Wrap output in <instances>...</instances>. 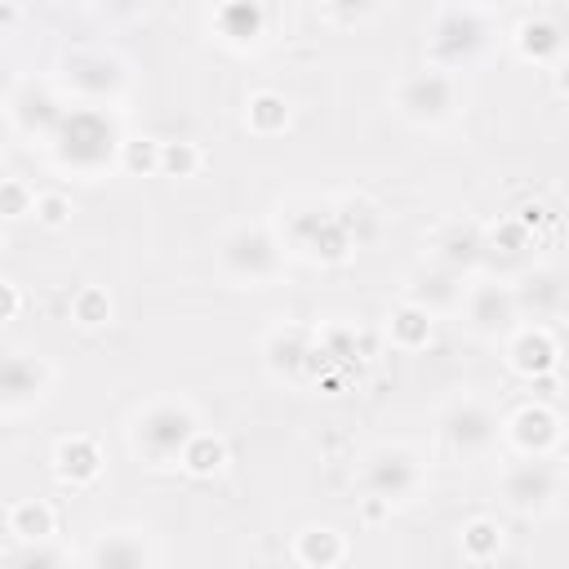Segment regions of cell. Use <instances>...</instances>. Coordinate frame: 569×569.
<instances>
[{"mask_svg": "<svg viewBox=\"0 0 569 569\" xmlns=\"http://www.w3.org/2000/svg\"><path fill=\"white\" fill-rule=\"evenodd\" d=\"M271 231L284 249V258H298V262H311V267H342L356 258L342 222H338V209H333V196H289L276 204L271 213Z\"/></svg>", "mask_w": 569, "mask_h": 569, "instance_id": "cell-1", "label": "cell"}, {"mask_svg": "<svg viewBox=\"0 0 569 569\" xmlns=\"http://www.w3.org/2000/svg\"><path fill=\"white\" fill-rule=\"evenodd\" d=\"M120 147H124V133H120V120L111 111L71 102L62 124L44 142V156L67 178H98V173L120 164Z\"/></svg>", "mask_w": 569, "mask_h": 569, "instance_id": "cell-2", "label": "cell"}, {"mask_svg": "<svg viewBox=\"0 0 569 569\" xmlns=\"http://www.w3.org/2000/svg\"><path fill=\"white\" fill-rule=\"evenodd\" d=\"M200 427H204L200 409L187 396H156L124 418V445L142 467L164 471V467L182 462V453Z\"/></svg>", "mask_w": 569, "mask_h": 569, "instance_id": "cell-3", "label": "cell"}, {"mask_svg": "<svg viewBox=\"0 0 569 569\" xmlns=\"http://www.w3.org/2000/svg\"><path fill=\"white\" fill-rule=\"evenodd\" d=\"M356 485H360L369 511L409 507L427 493V458L405 440H382L360 458Z\"/></svg>", "mask_w": 569, "mask_h": 569, "instance_id": "cell-4", "label": "cell"}, {"mask_svg": "<svg viewBox=\"0 0 569 569\" xmlns=\"http://www.w3.org/2000/svg\"><path fill=\"white\" fill-rule=\"evenodd\" d=\"M213 267L236 289H267L284 276L289 258L271 231V222H236L213 244Z\"/></svg>", "mask_w": 569, "mask_h": 569, "instance_id": "cell-5", "label": "cell"}, {"mask_svg": "<svg viewBox=\"0 0 569 569\" xmlns=\"http://www.w3.org/2000/svg\"><path fill=\"white\" fill-rule=\"evenodd\" d=\"M391 107L413 129H449L467 107V89L462 76L422 62L391 84Z\"/></svg>", "mask_w": 569, "mask_h": 569, "instance_id": "cell-6", "label": "cell"}, {"mask_svg": "<svg viewBox=\"0 0 569 569\" xmlns=\"http://www.w3.org/2000/svg\"><path fill=\"white\" fill-rule=\"evenodd\" d=\"M493 44V13L480 4H445L427 27V62L440 71H467Z\"/></svg>", "mask_w": 569, "mask_h": 569, "instance_id": "cell-7", "label": "cell"}, {"mask_svg": "<svg viewBox=\"0 0 569 569\" xmlns=\"http://www.w3.org/2000/svg\"><path fill=\"white\" fill-rule=\"evenodd\" d=\"M53 84L76 107H102V111H111L129 93V67L111 49H67L58 58Z\"/></svg>", "mask_w": 569, "mask_h": 569, "instance_id": "cell-8", "label": "cell"}, {"mask_svg": "<svg viewBox=\"0 0 569 569\" xmlns=\"http://www.w3.org/2000/svg\"><path fill=\"white\" fill-rule=\"evenodd\" d=\"M440 449L458 462H485L502 449V413L485 396H453L436 418Z\"/></svg>", "mask_w": 569, "mask_h": 569, "instance_id": "cell-9", "label": "cell"}, {"mask_svg": "<svg viewBox=\"0 0 569 569\" xmlns=\"http://www.w3.org/2000/svg\"><path fill=\"white\" fill-rule=\"evenodd\" d=\"M560 489H565V471L556 458H507L502 471H498V498L511 516H547L556 511L560 502Z\"/></svg>", "mask_w": 569, "mask_h": 569, "instance_id": "cell-10", "label": "cell"}, {"mask_svg": "<svg viewBox=\"0 0 569 569\" xmlns=\"http://www.w3.org/2000/svg\"><path fill=\"white\" fill-rule=\"evenodd\" d=\"M453 316L480 342H507V333L516 325H525L520 307H516V293H511V280H502V276H471L462 284V302H458Z\"/></svg>", "mask_w": 569, "mask_h": 569, "instance_id": "cell-11", "label": "cell"}, {"mask_svg": "<svg viewBox=\"0 0 569 569\" xmlns=\"http://www.w3.org/2000/svg\"><path fill=\"white\" fill-rule=\"evenodd\" d=\"M53 391V365L36 351H9L0 356V413L22 418L40 409Z\"/></svg>", "mask_w": 569, "mask_h": 569, "instance_id": "cell-12", "label": "cell"}, {"mask_svg": "<svg viewBox=\"0 0 569 569\" xmlns=\"http://www.w3.org/2000/svg\"><path fill=\"white\" fill-rule=\"evenodd\" d=\"M67 98H62V89L53 84V80H22L9 98H4V111H9V120H13V133H22V138H36L40 147L53 138V129L62 124V116H67Z\"/></svg>", "mask_w": 569, "mask_h": 569, "instance_id": "cell-13", "label": "cell"}, {"mask_svg": "<svg viewBox=\"0 0 569 569\" xmlns=\"http://www.w3.org/2000/svg\"><path fill=\"white\" fill-rule=\"evenodd\" d=\"M258 351H262V369L276 382L307 387L316 378V338L302 325H271L262 333V347Z\"/></svg>", "mask_w": 569, "mask_h": 569, "instance_id": "cell-14", "label": "cell"}, {"mask_svg": "<svg viewBox=\"0 0 569 569\" xmlns=\"http://www.w3.org/2000/svg\"><path fill=\"white\" fill-rule=\"evenodd\" d=\"M560 440H565V422L551 405L529 400V405H520L516 413L502 418V445L516 458H556Z\"/></svg>", "mask_w": 569, "mask_h": 569, "instance_id": "cell-15", "label": "cell"}, {"mask_svg": "<svg viewBox=\"0 0 569 569\" xmlns=\"http://www.w3.org/2000/svg\"><path fill=\"white\" fill-rule=\"evenodd\" d=\"M485 231L471 227V222H449L445 231L431 236L427 244V262L458 276V280H471V276H485Z\"/></svg>", "mask_w": 569, "mask_h": 569, "instance_id": "cell-16", "label": "cell"}, {"mask_svg": "<svg viewBox=\"0 0 569 569\" xmlns=\"http://www.w3.org/2000/svg\"><path fill=\"white\" fill-rule=\"evenodd\" d=\"M80 569H156V547H151L147 529L116 525V529H102L89 542Z\"/></svg>", "mask_w": 569, "mask_h": 569, "instance_id": "cell-17", "label": "cell"}, {"mask_svg": "<svg viewBox=\"0 0 569 569\" xmlns=\"http://www.w3.org/2000/svg\"><path fill=\"white\" fill-rule=\"evenodd\" d=\"M209 27L218 31L213 40L236 49V53H258L271 40V9L262 4H218L209 9Z\"/></svg>", "mask_w": 569, "mask_h": 569, "instance_id": "cell-18", "label": "cell"}, {"mask_svg": "<svg viewBox=\"0 0 569 569\" xmlns=\"http://www.w3.org/2000/svg\"><path fill=\"white\" fill-rule=\"evenodd\" d=\"M502 351H507L511 373H520V378H547V373L556 369V360H560L556 333H551L547 325H529V320L507 333Z\"/></svg>", "mask_w": 569, "mask_h": 569, "instance_id": "cell-19", "label": "cell"}, {"mask_svg": "<svg viewBox=\"0 0 569 569\" xmlns=\"http://www.w3.org/2000/svg\"><path fill=\"white\" fill-rule=\"evenodd\" d=\"M462 284H467V280H458V276H449V271L422 262V267H413V271L405 276V293H400V302L427 311L431 320H436V316H453L458 302H462Z\"/></svg>", "mask_w": 569, "mask_h": 569, "instance_id": "cell-20", "label": "cell"}, {"mask_svg": "<svg viewBox=\"0 0 569 569\" xmlns=\"http://www.w3.org/2000/svg\"><path fill=\"white\" fill-rule=\"evenodd\" d=\"M511 49L533 67H556L560 71V62H565V27H560V18L525 13L516 22V31H511Z\"/></svg>", "mask_w": 569, "mask_h": 569, "instance_id": "cell-21", "label": "cell"}, {"mask_svg": "<svg viewBox=\"0 0 569 569\" xmlns=\"http://www.w3.org/2000/svg\"><path fill=\"white\" fill-rule=\"evenodd\" d=\"M102 471H107V453H102V445H98L93 436L76 431V436H62V440L53 445V476H58L62 485L89 489V485L102 480Z\"/></svg>", "mask_w": 569, "mask_h": 569, "instance_id": "cell-22", "label": "cell"}, {"mask_svg": "<svg viewBox=\"0 0 569 569\" xmlns=\"http://www.w3.org/2000/svg\"><path fill=\"white\" fill-rule=\"evenodd\" d=\"M511 293H516L520 320L529 316V325H542V320H551V316L565 311V280H560L556 267H533V271H525V276L511 284Z\"/></svg>", "mask_w": 569, "mask_h": 569, "instance_id": "cell-23", "label": "cell"}, {"mask_svg": "<svg viewBox=\"0 0 569 569\" xmlns=\"http://www.w3.org/2000/svg\"><path fill=\"white\" fill-rule=\"evenodd\" d=\"M293 560L302 569H338L347 560V533L333 525H302L293 533Z\"/></svg>", "mask_w": 569, "mask_h": 569, "instance_id": "cell-24", "label": "cell"}, {"mask_svg": "<svg viewBox=\"0 0 569 569\" xmlns=\"http://www.w3.org/2000/svg\"><path fill=\"white\" fill-rule=\"evenodd\" d=\"M333 209H338V222H342V231H347V240H351V249H356V253H360V249H369V244L382 236V227H387L382 209H378L369 196H360V191L333 196Z\"/></svg>", "mask_w": 569, "mask_h": 569, "instance_id": "cell-25", "label": "cell"}, {"mask_svg": "<svg viewBox=\"0 0 569 569\" xmlns=\"http://www.w3.org/2000/svg\"><path fill=\"white\" fill-rule=\"evenodd\" d=\"M458 551H462V560H471V565L498 560V556L507 551V529H502V520H498V516H471V520H462V525H458Z\"/></svg>", "mask_w": 569, "mask_h": 569, "instance_id": "cell-26", "label": "cell"}, {"mask_svg": "<svg viewBox=\"0 0 569 569\" xmlns=\"http://www.w3.org/2000/svg\"><path fill=\"white\" fill-rule=\"evenodd\" d=\"M4 525H9L13 542H49L58 533V516H53V507L44 498H18V502H9Z\"/></svg>", "mask_w": 569, "mask_h": 569, "instance_id": "cell-27", "label": "cell"}, {"mask_svg": "<svg viewBox=\"0 0 569 569\" xmlns=\"http://www.w3.org/2000/svg\"><path fill=\"white\" fill-rule=\"evenodd\" d=\"M289 120H293V111H289V98H284V93H276V89H253V93L244 98V129H249L253 138H276V133L289 129Z\"/></svg>", "mask_w": 569, "mask_h": 569, "instance_id": "cell-28", "label": "cell"}, {"mask_svg": "<svg viewBox=\"0 0 569 569\" xmlns=\"http://www.w3.org/2000/svg\"><path fill=\"white\" fill-rule=\"evenodd\" d=\"M431 329H436V320H431L427 311L409 307V302H396V307L387 311V342H391L396 351H422V347L431 342Z\"/></svg>", "mask_w": 569, "mask_h": 569, "instance_id": "cell-29", "label": "cell"}, {"mask_svg": "<svg viewBox=\"0 0 569 569\" xmlns=\"http://www.w3.org/2000/svg\"><path fill=\"white\" fill-rule=\"evenodd\" d=\"M0 565L4 569H71L76 560L58 538H49V542H13Z\"/></svg>", "mask_w": 569, "mask_h": 569, "instance_id": "cell-30", "label": "cell"}, {"mask_svg": "<svg viewBox=\"0 0 569 569\" xmlns=\"http://www.w3.org/2000/svg\"><path fill=\"white\" fill-rule=\"evenodd\" d=\"M222 462H227V440H222L218 431H204V427H200L178 467H182L187 476H213Z\"/></svg>", "mask_w": 569, "mask_h": 569, "instance_id": "cell-31", "label": "cell"}, {"mask_svg": "<svg viewBox=\"0 0 569 569\" xmlns=\"http://www.w3.org/2000/svg\"><path fill=\"white\" fill-rule=\"evenodd\" d=\"M71 320H80L84 329L107 325V320H111V298H107V289H102V284L76 289V298H71Z\"/></svg>", "mask_w": 569, "mask_h": 569, "instance_id": "cell-32", "label": "cell"}, {"mask_svg": "<svg viewBox=\"0 0 569 569\" xmlns=\"http://www.w3.org/2000/svg\"><path fill=\"white\" fill-rule=\"evenodd\" d=\"M0 218L4 222L36 218V191L22 178H0Z\"/></svg>", "mask_w": 569, "mask_h": 569, "instance_id": "cell-33", "label": "cell"}, {"mask_svg": "<svg viewBox=\"0 0 569 569\" xmlns=\"http://www.w3.org/2000/svg\"><path fill=\"white\" fill-rule=\"evenodd\" d=\"M116 169H129V173H156L160 169V142L151 138H124L120 147V164Z\"/></svg>", "mask_w": 569, "mask_h": 569, "instance_id": "cell-34", "label": "cell"}, {"mask_svg": "<svg viewBox=\"0 0 569 569\" xmlns=\"http://www.w3.org/2000/svg\"><path fill=\"white\" fill-rule=\"evenodd\" d=\"M200 169V151L191 142H160V173L191 178Z\"/></svg>", "mask_w": 569, "mask_h": 569, "instance_id": "cell-35", "label": "cell"}, {"mask_svg": "<svg viewBox=\"0 0 569 569\" xmlns=\"http://www.w3.org/2000/svg\"><path fill=\"white\" fill-rule=\"evenodd\" d=\"M36 218H40L44 227H62V222L71 218L67 196H62V191H36Z\"/></svg>", "mask_w": 569, "mask_h": 569, "instance_id": "cell-36", "label": "cell"}, {"mask_svg": "<svg viewBox=\"0 0 569 569\" xmlns=\"http://www.w3.org/2000/svg\"><path fill=\"white\" fill-rule=\"evenodd\" d=\"M18 311H22V289L13 280H0V325L13 320Z\"/></svg>", "mask_w": 569, "mask_h": 569, "instance_id": "cell-37", "label": "cell"}, {"mask_svg": "<svg viewBox=\"0 0 569 569\" xmlns=\"http://www.w3.org/2000/svg\"><path fill=\"white\" fill-rule=\"evenodd\" d=\"M13 138H18V133H13V120H9V111H4V102H0V156L13 147Z\"/></svg>", "mask_w": 569, "mask_h": 569, "instance_id": "cell-38", "label": "cell"}, {"mask_svg": "<svg viewBox=\"0 0 569 569\" xmlns=\"http://www.w3.org/2000/svg\"><path fill=\"white\" fill-rule=\"evenodd\" d=\"M9 22H18V9H0V31H4Z\"/></svg>", "mask_w": 569, "mask_h": 569, "instance_id": "cell-39", "label": "cell"}, {"mask_svg": "<svg viewBox=\"0 0 569 569\" xmlns=\"http://www.w3.org/2000/svg\"><path fill=\"white\" fill-rule=\"evenodd\" d=\"M0 253H4V236H0Z\"/></svg>", "mask_w": 569, "mask_h": 569, "instance_id": "cell-40", "label": "cell"}]
</instances>
